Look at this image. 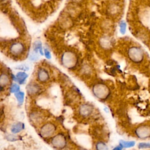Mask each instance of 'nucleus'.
I'll return each mask as SVG.
<instances>
[{
    "mask_svg": "<svg viewBox=\"0 0 150 150\" xmlns=\"http://www.w3.org/2000/svg\"><path fill=\"white\" fill-rule=\"evenodd\" d=\"M94 96L99 100H105L111 94L109 87L104 83H98L94 84L92 88Z\"/></svg>",
    "mask_w": 150,
    "mask_h": 150,
    "instance_id": "1",
    "label": "nucleus"
},
{
    "mask_svg": "<svg viewBox=\"0 0 150 150\" xmlns=\"http://www.w3.org/2000/svg\"><path fill=\"white\" fill-rule=\"evenodd\" d=\"M127 55L129 60L134 63H140L144 59L143 50L138 46H131L127 51Z\"/></svg>",
    "mask_w": 150,
    "mask_h": 150,
    "instance_id": "2",
    "label": "nucleus"
},
{
    "mask_svg": "<svg viewBox=\"0 0 150 150\" xmlns=\"http://www.w3.org/2000/svg\"><path fill=\"white\" fill-rule=\"evenodd\" d=\"M134 133L137 138L141 139L150 138V124H142L138 125L134 129Z\"/></svg>",
    "mask_w": 150,
    "mask_h": 150,
    "instance_id": "3",
    "label": "nucleus"
},
{
    "mask_svg": "<svg viewBox=\"0 0 150 150\" xmlns=\"http://www.w3.org/2000/svg\"><path fill=\"white\" fill-rule=\"evenodd\" d=\"M62 62L65 67L70 69L76 65L77 63V57L72 52H66L62 56Z\"/></svg>",
    "mask_w": 150,
    "mask_h": 150,
    "instance_id": "4",
    "label": "nucleus"
},
{
    "mask_svg": "<svg viewBox=\"0 0 150 150\" xmlns=\"http://www.w3.org/2000/svg\"><path fill=\"white\" fill-rule=\"evenodd\" d=\"M56 131V126L52 122L45 124L40 129V135L43 138H48L53 135Z\"/></svg>",
    "mask_w": 150,
    "mask_h": 150,
    "instance_id": "5",
    "label": "nucleus"
},
{
    "mask_svg": "<svg viewBox=\"0 0 150 150\" xmlns=\"http://www.w3.org/2000/svg\"><path fill=\"white\" fill-rule=\"evenodd\" d=\"M51 143L55 148H63L66 145V139L63 134H59L53 137Z\"/></svg>",
    "mask_w": 150,
    "mask_h": 150,
    "instance_id": "6",
    "label": "nucleus"
},
{
    "mask_svg": "<svg viewBox=\"0 0 150 150\" xmlns=\"http://www.w3.org/2000/svg\"><path fill=\"white\" fill-rule=\"evenodd\" d=\"M94 107L91 104L86 103L82 104L79 108V114L81 117H87L90 116L93 112Z\"/></svg>",
    "mask_w": 150,
    "mask_h": 150,
    "instance_id": "7",
    "label": "nucleus"
},
{
    "mask_svg": "<svg viewBox=\"0 0 150 150\" xmlns=\"http://www.w3.org/2000/svg\"><path fill=\"white\" fill-rule=\"evenodd\" d=\"M24 50V46L20 42H16L12 44L10 47L11 52L15 55L21 54Z\"/></svg>",
    "mask_w": 150,
    "mask_h": 150,
    "instance_id": "8",
    "label": "nucleus"
},
{
    "mask_svg": "<svg viewBox=\"0 0 150 150\" xmlns=\"http://www.w3.org/2000/svg\"><path fill=\"white\" fill-rule=\"evenodd\" d=\"M99 42L101 47L106 50L110 49L112 46V41L111 39L106 36L101 38Z\"/></svg>",
    "mask_w": 150,
    "mask_h": 150,
    "instance_id": "9",
    "label": "nucleus"
},
{
    "mask_svg": "<svg viewBox=\"0 0 150 150\" xmlns=\"http://www.w3.org/2000/svg\"><path fill=\"white\" fill-rule=\"evenodd\" d=\"M38 78L39 81L42 82H45L48 80L49 74L46 70L43 69H40L38 73Z\"/></svg>",
    "mask_w": 150,
    "mask_h": 150,
    "instance_id": "10",
    "label": "nucleus"
},
{
    "mask_svg": "<svg viewBox=\"0 0 150 150\" xmlns=\"http://www.w3.org/2000/svg\"><path fill=\"white\" fill-rule=\"evenodd\" d=\"M119 144L121 145L123 148H131L135 146L136 142L135 141H125L121 139L119 141Z\"/></svg>",
    "mask_w": 150,
    "mask_h": 150,
    "instance_id": "11",
    "label": "nucleus"
},
{
    "mask_svg": "<svg viewBox=\"0 0 150 150\" xmlns=\"http://www.w3.org/2000/svg\"><path fill=\"white\" fill-rule=\"evenodd\" d=\"M28 74L23 71L18 72L15 76V80L20 84H23L28 77Z\"/></svg>",
    "mask_w": 150,
    "mask_h": 150,
    "instance_id": "12",
    "label": "nucleus"
},
{
    "mask_svg": "<svg viewBox=\"0 0 150 150\" xmlns=\"http://www.w3.org/2000/svg\"><path fill=\"white\" fill-rule=\"evenodd\" d=\"M23 128H24V124L21 122H18L12 125L11 130L13 134H17L21 132Z\"/></svg>",
    "mask_w": 150,
    "mask_h": 150,
    "instance_id": "13",
    "label": "nucleus"
},
{
    "mask_svg": "<svg viewBox=\"0 0 150 150\" xmlns=\"http://www.w3.org/2000/svg\"><path fill=\"white\" fill-rule=\"evenodd\" d=\"M26 90L28 93L30 95H33L36 94L39 91V86H37L36 84H29V85H28L26 87Z\"/></svg>",
    "mask_w": 150,
    "mask_h": 150,
    "instance_id": "14",
    "label": "nucleus"
},
{
    "mask_svg": "<svg viewBox=\"0 0 150 150\" xmlns=\"http://www.w3.org/2000/svg\"><path fill=\"white\" fill-rule=\"evenodd\" d=\"M33 48L34 51H35L38 53H39L41 55H43L44 54L43 50V48H42V43H41L40 41L37 40V41L35 42L34 43H33Z\"/></svg>",
    "mask_w": 150,
    "mask_h": 150,
    "instance_id": "15",
    "label": "nucleus"
},
{
    "mask_svg": "<svg viewBox=\"0 0 150 150\" xmlns=\"http://www.w3.org/2000/svg\"><path fill=\"white\" fill-rule=\"evenodd\" d=\"M9 83V77L6 74H2L0 75V87H4L8 84Z\"/></svg>",
    "mask_w": 150,
    "mask_h": 150,
    "instance_id": "16",
    "label": "nucleus"
},
{
    "mask_svg": "<svg viewBox=\"0 0 150 150\" xmlns=\"http://www.w3.org/2000/svg\"><path fill=\"white\" fill-rule=\"evenodd\" d=\"M95 147L96 150H109L108 146L107 145V144L104 141H98L96 144Z\"/></svg>",
    "mask_w": 150,
    "mask_h": 150,
    "instance_id": "17",
    "label": "nucleus"
},
{
    "mask_svg": "<svg viewBox=\"0 0 150 150\" xmlns=\"http://www.w3.org/2000/svg\"><path fill=\"white\" fill-rule=\"evenodd\" d=\"M15 96L18 102V103L21 105L22 104L24 101V97H25V94L22 91H18L16 93H15Z\"/></svg>",
    "mask_w": 150,
    "mask_h": 150,
    "instance_id": "18",
    "label": "nucleus"
},
{
    "mask_svg": "<svg viewBox=\"0 0 150 150\" xmlns=\"http://www.w3.org/2000/svg\"><path fill=\"white\" fill-rule=\"evenodd\" d=\"M137 147L139 149H150V142H140L138 144Z\"/></svg>",
    "mask_w": 150,
    "mask_h": 150,
    "instance_id": "19",
    "label": "nucleus"
},
{
    "mask_svg": "<svg viewBox=\"0 0 150 150\" xmlns=\"http://www.w3.org/2000/svg\"><path fill=\"white\" fill-rule=\"evenodd\" d=\"M119 28H120V32L121 34L124 35L126 32L127 30V23L124 21H121L119 25Z\"/></svg>",
    "mask_w": 150,
    "mask_h": 150,
    "instance_id": "20",
    "label": "nucleus"
},
{
    "mask_svg": "<svg viewBox=\"0 0 150 150\" xmlns=\"http://www.w3.org/2000/svg\"><path fill=\"white\" fill-rule=\"evenodd\" d=\"M39 54L38 52L33 50L29 54V59L32 62H35L36 61L39 59Z\"/></svg>",
    "mask_w": 150,
    "mask_h": 150,
    "instance_id": "21",
    "label": "nucleus"
},
{
    "mask_svg": "<svg viewBox=\"0 0 150 150\" xmlns=\"http://www.w3.org/2000/svg\"><path fill=\"white\" fill-rule=\"evenodd\" d=\"M19 89H20L19 86L16 83H14V84H12V86H11L10 91L11 93H16L19 91Z\"/></svg>",
    "mask_w": 150,
    "mask_h": 150,
    "instance_id": "22",
    "label": "nucleus"
},
{
    "mask_svg": "<svg viewBox=\"0 0 150 150\" xmlns=\"http://www.w3.org/2000/svg\"><path fill=\"white\" fill-rule=\"evenodd\" d=\"M6 138L9 141H15L19 139L18 137L13 134H8L6 135Z\"/></svg>",
    "mask_w": 150,
    "mask_h": 150,
    "instance_id": "23",
    "label": "nucleus"
},
{
    "mask_svg": "<svg viewBox=\"0 0 150 150\" xmlns=\"http://www.w3.org/2000/svg\"><path fill=\"white\" fill-rule=\"evenodd\" d=\"M16 69H19L22 71H28L29 70V66L25 64H20L18 66L16 67Z\"/></svg>",
    "mask_w": 150,
    "mask_h": 150,
    "instance_id": "24",
    "label": "nucleus"
},
{
    "mask_svg": "<svg viewBox=\"0 0 150 150\" xmlns=\"http://www.w3.org/2000/svg\"><path fill=\"white\" fill-rule=\"evenodd\" d=\"M43 53L45 54V57L48 59H50L52 56H51V54H50V52H49V50H48L47 49H43Z\"/></svg>",
    "mask_w": 150,
    "mask_h": 150,
    "instance_id": "25",
    "label": "nucleus"
},
{
    "mask_svg": "<svg viewBox=\"0 0 150 150\" xmlns=\"http://www.w3.org/2000/svg\"><path fill=\"white\" fill-rule=\"evenodd\" d=\"M123 149H124V148L122 147V146L118 144V145H117V146H114V147L112 149V150H123Z\"/></svg>",
    "mask_w": 150,
    "mask_h": 150,
    "instance_id": "26",
    "label": "nucleus"
},
{
    "mask_svg": "<svg viewBox=\"0 0 150 150\" xmlns=\"http://www.w3.org/2000/svg\"><path fill=\"white\" fill-rule=\"evenodd\" d=\"M104 111L106 112V113H109V109L108 108V107H105L104 108Z\"/></svg>",
    "mask_w": 150,
    "mask_h": 150,
    "instance_id": "27",
    "label": "nucleus"
},
{
    "mask_svg": "<svg viewBox=\"0 0 150 150\" xmlns=\"http://www.w3.org/2000/svg\"><path fill=\"white\" fill-rule=\"evenodd\" d=\"M115 1H116V0H115Z\"/></svg>",
    "mask_w": 150,
    "mask_h": 150,
    "instance_id": "28",
    "label": "nucleus"
}]
</instances>
